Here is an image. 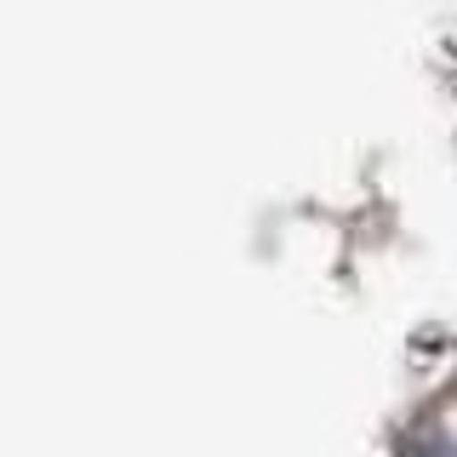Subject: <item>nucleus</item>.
I'll return each instance as SVG.
<instances>
[]
</instances>
